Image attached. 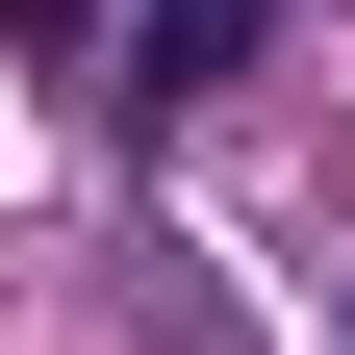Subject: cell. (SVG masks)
Wrapping results in <instances>:
<instances>
[{
    "mask_svg": "<svg viewBox=\"0 0 355 355\" xmlns=\"http://www.w3.org/2000/svg\"><path fill=\"white\" fill-rule=\"evenodd\" d=\"M229 51H254V0H153V51H127V76H153V102H203Z\"/></svg>",
    "mask_w": 355,
    "mask_h": 355,
    "instance_id": "cell-1",
    "label": "cell"
},
{
    "mask_svg": "<svg viewBox=\"0 0 355 355\" xmlns=\"http://www.w3.org/2000/svg\"><path fill=\"white\" fill-rule=\"evenodd\" d=\"M0 51H26V76H76V51H102V0H0Z\"/></svg>",
    "mask_w": 355,
    "mask_h": 355,
    "instance_id": "cell-2",
    "label": "cell"
}]
</instances>
